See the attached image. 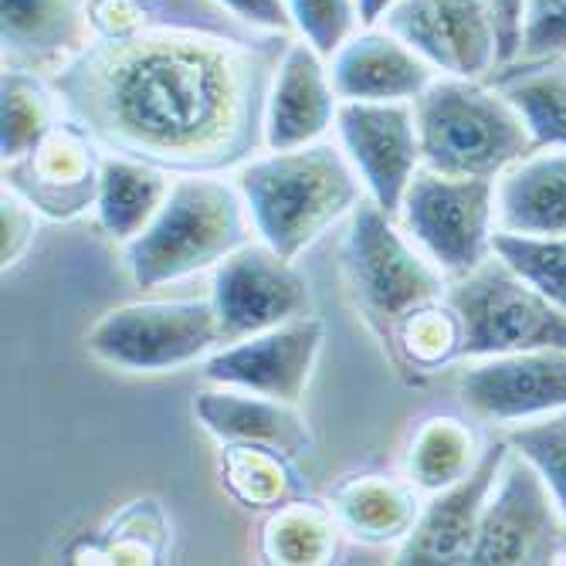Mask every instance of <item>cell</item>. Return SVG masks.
<instances>
[{"label":"cell","mask_w":566,"mask_h":566,"mask_svg":"<svg viewBox=\"0 0 566 566\" xmlns=\"http://www.w3.org/2000/svg\"><path fill=\"white\" fill-rule=\"evenodd\" d=\"M275 72L231 38L184 28H133L88 41L62 75L72 116L126 157L164 170L214 174L265 139Z\"/></svg>","instance_id":"6da1fadb"},{"label":"cell","mask_w":566,"mask_h":566,"mask_svg":"<svg viewBox=\"0 0 566 566\" xmlns=\"http://www.w3.org/2000/svg\"><path fill=\"white\" fill-rule=\"evenodd\" d=\"M238 187L254 231L292 262L364 200L346 149L323 139L295 149H269V157L238 170Z\"/></svg>","instance_id":"7a4b0ae2"},{"label":"cell","mask_w":566,"mask_h":566,"mask_svg":"<svg viewBox=\"0 0 566 566\" xmlns=\"http://www.w3.org/2000/svg\"><path fill=\"white\" fill-rule=\"evenodd\" d=\"M251 214L238 184L218 174H180L143 234L126 241V265L139 289L180 282L248 244Z\"/></svg>","instance_id":"3957f363"},{"label":"cell","mask_w":566,"mask_h":566,"mask_svg":"<svg viewBox=\"0 0 566 566\" xmlns=\"http://www.w3.org/2000/svg\"><path fill=\"white\" fill-rule=\"evenodd\" d=\"M424 167L448 177L495 180L536 153L516 106L482 78L438 75L418 98Z\"/></svg>","instance_id":"277c9868"},{"label":"cell","mask_w":566,"mask_h":566,"mask_svg":"<svg viewBox=\"0 0 566 566\" xmlns=\"http://www.w3.org/2000/svg\"><path fill=\"white\" fill-rule=\"evenodd\" d=\"M461 319V356H502L526 349H566V308L512 272L499 254L454 279L444 292Z\"/></svg>","instance_id":"5b68a950"},{"label":"cell","mask_w":566,"mask_h":566,"mask_svg":"<svg viewBox=\"0 0 566 566\" xmlns=\"http://www.w3.org/2000/svg\"><path fill=\"white\" fill-rule=\"evenodd\" d=\"M343 262L359 305L390 333L403 316L448 292L444 272L415 248V238L397 231L394 218L377 200L356 203Z\"/></svg>","instance_id":"8992f818"},{"label":"cell","mask_w":566,"mask_h":566,"mask_svg":"<svg viewBox=\"0 0 566 566\" xmlns=\"http://www.w3.org/2000/svg\"><path fill=\"white\" fill-rule=\"evenodd\" d=\"M224 343L211 298L136 302L102 316L85 346L95 359L129 374H164L187 367Z\"/></svg>","instance_id":"52a82bcc"},{"label":"cell","mask_w":566,"mask_h":566,"mask_svg":"<svg viewBox=\"0 0 566 566\" xmlns=\"http://www.w3.org/2000/svg\"><path fill=\"white\" fill-rule=\"evenodd\" d=\"M400 218L444 279H465L492 254L495 180L448 177L421 167L403 193Z\"/></svg>","instance_id":"ba28073f"},{"label":"cell","mask_w":566,"mask_h":566,"mask_svg":"<svg viewBox=\"0 0 566 566\" xmlns=\"http://www.w3.org/2000/svg\"><path fill=\"white\" fill-rule=\"evenodd\" d=\"M566 553V516L546 479L509 451L472 549L475 566H539Z\"/></svg>","instance_id":"9c48e42d"},{"label":"cell","mask_w":566,"mask_h":566,"mask_svg":"<svg viewBox=\"0 0 566 566\" xmlns=\"http://www.w3.org/2000/svg\"><path fill=\"white\" fill-rule=\"evenodd\" d=\"M211 302L224 339L234 343L308 316L313 295L292 259H282L265 241H248L218 265Z\"/></svg>","instance_id":"30bf717a"},{"label":"cell","mask_w":566,"mask_h":566,"mask_svg":"<svg viewBox=\"0 0 566 566\" xmlns=\"http://www.w3.org/2000/svg\"><path fill=\"white\" fill-rule=\"evenodd\" d=\"M336 133L370 200L397 218L410 180L424 167L415 102H339Z\"/></svg>","instance_id":"8fae6325"},{"label":"cell","mask_w":566,"mask_h":566,"mask_svg":"<svg viewBox=\"0 0 566 566\" xmlns=\"http://www.w3.org/2000/svg\"><path fill=\"white\" fill-rule=\"evenodd\" d=\"M380 24L441 75L489 78L499 65L489 0H397Z\"/></svg>","instance_id":"7c38bea8"},{"label":"cell","mask_w":566,"mask_h":566,"mask_svg":"<svg viewBox=\"0 0 566 566\" xmlns=\"http://www.w3.org/2000/svg\"><path fill=\"white\" fill-rule=\"evenodd\" d=\"M326 339V326L313 316L234 339L203 359V377L218 387H238L282 403H298Z\"/></svg>","instance_id":"4fadbf2b"},{"label":"cell","mask_w":566,"mask_h":566,"mask_svg":"<svg viewBox=\"0 0 566 566\" xmlns=\"http://www.w3.org/2000/svg\"><path fill=\"white\" fill-rule=\"evenodd\" d=\"M458 394L482 421L520 424L566 410V349L489 356L461 374Z\"/></svg>","instance_id":"5bb4252c"},{"label":"cell","mask_w":566,"mask_h":566,"mask_svg":"<svg viewBox=\"0 0 566 566\" xmlns=\"http://www.w3.org/2000/svg\"><path fill=\"white\" fill-rule=\"evenodd\" d=\"M512 444L492 441L485 444L482 458L475 461V469L458 479L454 485L431 492V502L421 509V516L415 523L397 549V563L407 566H438V563H469L489 495L499 482V472L505 465Z\"/></svg>","instance_id":"9a60e30c"},{"label":"cell","mask_w":566,"mask_h":566,"mask_svg":"<svg viewBox=\"0 0 566 566\" xmlns=\"http://www.w3.org/2000/svg\"><path fill=\"white\" fill-rule=\"evenodd\" d=\"M339 95L326 59L305 38L289 41L275 65L265 102V149H295L319 143L336 123Z\"/></svg>","instance_id":"2e32d148"},{"label":"cell","mask_w":566,"mask_h":566,"mask_svg":"<svg viewBox=\"0 0 566 566\" xmlns=\"http://www.w3.org/2000/svg\"><path fill=\"white\" fill-rule=\"evenodd\" d=\"M95 136L85 126L59 123L31 157L11 164V187L34 203V211L69 221L95 203L102 160L95 157Z\"/></svg>","instance_id":"e0dca14e"},{"label":"cell","mask_w":566,"mask_h":566,"mask_svg":"<svg viewBox=\"0 0 566 566\" xmlns=\"http://www.w3.org/2000/svg\"><path fill=\"white\" fill-rule=\"evenodd\" d=\"M339 102H415L441 72L394 31L359 28L329 59Z\"/></svg>","instance_id":"ac0fdd59"},{"label":"cell","mask_w":566,"mask_h":566,"mask_svg":"<svg viewBox=\"0 0 566 566\" xmlns=\"http://www.w3.org/2000/svg\"><path fill=\"white\" fill-rule=\"evenodd\" d=\"M88 0H0L4 69H65L88 48Z\"/></svg>","instance_id":"d6986e66"},{"label":"cell","mask_w":566,"mask_h":566,"mask_svg":"<svg viewBox=\"0 0 566 566\" xmlns=\"http://www.w3.org/2000/svg\"><path fill=\"white\" fill-rule=\"evenodd\" d=\"M495 231L566 234V149H536L495 177Z\"/></svg>","instance_id":"ffe728a7"},{"label":"cell","mask_w":566,"mask_h":566,"mask_svg":"<svg viewBox=\"0 0 566 566\" xmlns=\"http://www.w3.org/2000/svg\"><path fill=\"white\" fill-rule=\"evenodd\" d=\"M193 410L200 424L221 444H262L282 454L308 451V428L292 410V403L238 387H218L200 394Z\"/></svg>","instance_id":"44dd1931"},{"label":"cell","mask_w":566,"mask_h":566,"mask_svg":"<svg viewBox=\"0 0 566 566\" xmlns=\"http://www.w3.org/2000/svg\"><path fill=\"white\" fill-rule=\"evenodd\" d=\"M170 184V174L149 160L126 157V153L102 157L95 190L98 228L116 241H133L164 208Z\"/></svg>","instance_id":"7402d4cb"},{"label":"cell","mask_w":566,"mask_h":566,"mask_svg":"<svg viewBox=\"0 0 566 566\" xmlns=\"http://www.w3.org/2000/svg\"><path fill=\"white\" fill-rule=\"evenodd\" d=\"M495 85L523 116L536 149H566V59H516L492 69Z\"/></svg>","instance_id":"603a6c76"},{"label":"cell","mask_w":566,"mask_h":566,"mask_svg":"<svg viewBox=\"0 0 566 566\" xmlns=\"http://www.w3.org/2000/svg\"><path fill=\"white\" fill-rule=\"evenodd\" d=\"M333 512L346 533L364 543H394L415 530L421 505L415 482L390 475H353L333 492Z\"/></svg>","instance_id":"cb8c5ba5"},{"label":"cell","mask_w":566,"mask_h":566,"mask_svg":"<svg viewBox=\"0 0 566 566\" xmlns=\"http://www.w3.org/2000/svg\"><path fill=\"white\" fill-rule=\"evenodd\" d=\"M485 448H479V438L472 424L461 418H428L410 441L407 451V479L421 492H441L465 479Z\"/></svg>","instance_id":"d4e9b609"},{"label":"cell","mask_w":566,"mask_h":566,"mask_svg":"<svg viewBox=\"0 0 566 566\" xmlns=\"http://www.w3.org/2000/svg\"><path fill=\"white\" fill-rule=\"evenodd\" d=\"M59 126L55 95L28 69H4L0 78V157L4 167L31 157Z\"/></svg>","instance_id":"484cf974"},{"label":"cell","mask_w":566,"mask_h":566,"mask_svg":"<svg viewBox=\"0 0 566 566\" xmlns=\"http://www.w3.org/2000/svg\"><path fill=\"white\" fill-rule=\"evenodd\" d=\"M339 530L343 526L336 520V512L323 505H313V502L279 505L272 512V520L265 523L262 549L272 563H285V566L329 563L336 556Z\"/></svg>","instance_id":"4316f807"},{"label":"cell","mask_w":566,"mask_h":566,"mask_svg":"<svg viewBox=\"0 0 566 566\" xmlns=\"http://www.w3.org/2000/svg\"><path fill=\"white\" fill-rule=\"evenodd\" d=\"M394 339H397L400 353L407 356V364H415L421 370H438L461 356L465 333H461V319L451 308V302L444 298V305H441V298H438V302L415 308L410 316H403L394 326Z\"/></svg>","instance_id":"83f0119b"},{"label":"cell","mask_w":566,"mask_h":566,"mask_svg":"<svg viewBox=\"0 0 566 566\" xmlns=\"http://www.w3.org/2000/svg\"><path fill=\"white\" fill-rule=\"evenodd\" d=\"M492 251L499 259L536 285L546 298L566 308V234H509L495 231Z\"/></svg>","instance_id":"f1b7e54d"},{"label":"cell","mask_w":566,"mask_h":566,"mask_svg":"<svg viewBox=\"0 0 566 566\" xmlns=\"http://www.w3.org/2000/svg\"><path fill=\"white\" fill-rule=\"evenodd\" d=\"M279 454L282 451L262 444H228L221 458V475L231 495L254 509L279 505L289 492V469Z\"/></svg>","instance_id":"f546056e"},{"label":"cell","mask_w":566,"mask_h":566,"mask_svg":"<svg viewBox=\"0 0 566 566\" xmlns=\"http://www.w3.org/2000/svg\"><path fill=\"white\" fill-rule=\"evenodd\" d=\"M509 444L526 461H533L566 516V410L536 418V424L516 428L509 434Z\"/></svg>","instance_id":"4dcf8cb0"},{"label":"cell","mask_w":566,"mask_h":566,"mask_svg":"<svg viewBox=\"0 0 566 566\" xmlns=\"http://www.w3.org/2000/svg\"><path fill=\"white\" fill-rule=\"evenodd\" d=\"M298 38H305L329 62L364 28L356 0H285Z\"/></svg>","instance_id":"1f68e13d"},{"label":"cell","mask_w":566,"mask_h":566,"mask_svg":"<svg viewBox=\"0 0 566 566\" xmlns=\"http://www.w3.org/2000/svg\"><path fill=\"white\" fill-rule=\"evenodd\" d=\"M520 59H566V0H526Z\"/></svg>","instance_id":"d6a6232c"},{"label":"cell","mask_w":566,"mask_h":566,"mask_svg":"<svg viewBox=\"0 0 566 566\" xmlns=\"http://www.w3.org/2000/svg\"><path fill=\"white\" fill-rule=\"evenodd\" d=\"M34 203L28 197H21L14 187L4 184V193H0V262H4V272L14 269L24 251L34 241Z\"/></svg>","instance_id":"836d02e7"},{"label":"cell","mask_w":566,"mask_h":566,"mask_svg":"<svg viewBox=\"0 0 566 566\" xmlns=\"http://www.w3.org/2000/svg\"><path fill=\"white\" fill-rule=\"evenodd\" d=\"M214 4L224 8L231 18L251 24V28H262V31H272V34L295 31L285 0H214Z\"/></svg>","instance_id":"e575fe53"},{"label":"cell","mask_w":566,"mask_h":566,"mask_svg":"<svg viewBox=\"0 0 566 566\" xmlns=\"http://www.w3.org/2000/svg\"><path fill=\"white\" fill-rule=\"evenodd\" d=\"M495 34H499V65L516 62L523 51V28H526V0H489ZM495 65V69H499Z\"/></svg>","instance_id":"d590c367"},{"label":"cell","mask_w":566,"mask_h":566,"mask_svg":"<svg viewBox=\"0 0 566 566\" xmlns=\"http://www.w3.org/2000/svg\"><path fill=\"white\" fill-rule=\"evenodd\" d=\"M397 4V0H356V8H359V24L364 28H374L384 21V14Z\"/></svg>","instance_id":"8d00e7d4"}]
</instances>
